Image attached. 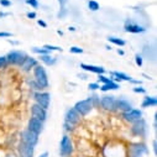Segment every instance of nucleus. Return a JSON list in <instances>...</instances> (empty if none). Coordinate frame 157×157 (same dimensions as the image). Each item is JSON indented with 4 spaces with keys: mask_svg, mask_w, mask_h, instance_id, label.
Returning <instances> with one entry per match:
<instances>
[{
    "mask_svg": "<svg viewBox=\"0 0 157 157\" xmlns=\"http://www.w3.org/2000/svg\"><path fill=\"white\" fill-rule=\"evenodd\" d=\"M135 63H136L137 67H142V64H144V57L140 53H136L135 55Z\"/></svg>",
    "mask_w": 157,
    "mask_h": 157,
    "instance_id": "32",
    "label": "nucleus"
},
{
    "mask_svg": "<svg viewBox=\"0 0 157 157\" xmlns=\"http://www.w3.org/2000/svg\"><path fill=\"white\" fill-rule=\"evenodd\" d=\"M115 104H116V98L113 95H104L100 97V106L106 110V111H115Z\"/></svg>",
    "mask_w": 157,
    "mask_h": 157,
    "instance_id": "13",
    "label": "nucleus"
},
{
    "mask_svg": "<svg viewBox=\"0 0 157 157\" xmlns=\"http://www.w3.org/2000/svg\"><path fill=\"white\" fill-rule=\"evenodd\" d=\"M117 55H120V56H124V55H125V52H124L123 50H120V48H119V50H117Z\"/></svg>",
    "mask_w": 157,
    "mask_h": 157,
    "instance_id": "47",
    "label": "nucleus"
},
{
    "mask_svg": "<svg viewBox=\"0 0 157 157\" xmlns=\"http://www.w3.org/2000/svg\"><path fill=\"white\" fill-rule=\"evenodd\" d=\"M79 77H82V79H87V77L84 74H79Z\"/></svg>",
    "mask_w": 157,
    "mask_h": 157,
    "instance_id": "50",
    "label": "nucleus"
},
{
    "mask_svg": "<svg viewBox=\"0 0 157 157\" xmlns=\"http://www.w3.org/2000/svg\"><path fill=\"white\" fill-rule=\"evenodd\" d=\"M73 109L79 114L81 116H87L92 110H93V104L90 101L89 98L87 99H83V100H79V101H77L73 106Z\"/></svg>",
    "mask_w": 157,
    "mask_h": 157,
    "instance_id": "7",
    "label": "nucleus"
},
{
    "mask_svg": "<svg viewBox=\"0 0 157 157\" xmlns=\"http://www.w3.org/2000/svg\"><path fill=\"white\" fill-rule=\"evenodd\" d=\"M152 147H153V152H155V155H157V141H156V140L152 141Z\"/></svg>",
    "mask_w": 157,
    "mask_h": 157,
    "instance_id": "44",
    "label": "nucleus"
},
{
    "mask_svg": "<svg viewBox=\"0 0 157 157\" xmlns=\"http://www.w3.org/2000/svg\"><path fill=\"white\" fill-rule=\"evenodd\" d=\"M69 52L73 53V55H81V53H83V48L78 47V46H72L69 48Z\"/></svg>",
    "mask_w": 157,
    "mask_h": 157,
    "instance_id": "33",
    "label": "nucleus"
},
{
    "mask_svg": "<svg viewBox=\"0 0 157 157\" xmlns=\"http://www.w3.org/2000/svg\"><path fill=\"white\" fill-rule=\"evenodd\" d=\"M17 152H19V157H33L35 147L20 141L17 145Z\"/></svg>",
    "mask_w": 157,
    "mask_h": 157,
    "instance_id": "15",
    "label": "nucleus"
},
{
    "mask_svg": "<svg viewBox=\"0 0 157 157\" xmlns=\"http://www.w3.org/2000/svg\"><path fill=\"white\" fill-rule=\"evenodd\" d=\"M27 55L22 51H17V50H14V51H10L5 58L9 63V66H16V67H21V64L24 63V61L26 59Z\"/></svg>",
    "mask_w": 157,
    "mask_h": 157,
    "instance_id": "5",
    "label": "nucleus"
},
{
    "mask_svg": "<svg viewBox=\"0 0 157 157\" xmlns=\"http://www.w3.org/2000/svg\"><path fill=\"white\" fill-rule=\"evenodd\" d=\"M38 157H48V152H44V153H41Z\"/></svg>",
    "mask_w": 157,
    "mask_h": 157,
    "instance_id": "48",
    "label": "nucleus"
},
{
    "mask_svg": "<svg viewBox=\"0 0 157 157\" xmlns=\"http://www.w3.org/2000/svg\"><path fill=\"white\" fill-rule=\"evenodd\" d=\"M31 116L45 123V120L47 119V110L35 103V104L31 105Z\"/></svg>",
    "mask_w": 157,
    "mask_h": 157,
    "instance_id": "16",
    "label": "nucleus"
},
{
    "mask_svg": "<svg viewBox=\"0 0 157 157\" xmlns=\"http://www.w3.org/2000/svg\"><path fill=\"white\" fill-rule=\"evenodd\" d=\"M26 16H27V19H36V17H37V15H36L35 11H29V13L26 14Z\"/></svg>",
    "mask_w": 157,
    "mask_h": 157,
    "instance_id": "41",
    "label": "nucleus"
},
{
    "mask_svg": "<svg viewBox=\"0 0 157 157\" xmlns=\"http://www.w3.org/2000/svg\"><path fill=\"white\" fill-rule=\"evenodd\" d=\"M67 2H68V0H58V3H59V5H61V8L64 6V5L67 4Z\"/></svg>",
    "mask_w": 157,
    "mask_h": 157,
    "instance_id": "45",
    "label": "nucleus"
},
{
    "mask_svg": "<svg viewBox=\"0 0 157 157\" xmlns=\"http://www.w3.org/2000/svg\"><path fill=\"white\" fill-rule=\"evenodd\" d=\"M20 141H22V142H25V144H29V145H31V146H33V147H36V145L38 144V135H36L35 132H32V131L25 129V130L21 132V135H20Z\"/></svg>",
    "mask_w": 157,
    "mask_h": 157,
    "instance_id": "11",
    "label": "nucleus"
},
{
    "mask_svg": "<svg viewBox=\"0 0 157 157\" xmlns=\"http://www.w3.org/2000/svg\"><path fill=\"white\" fill-rule=\"evenodd\" d=\"M33 100L37 105H40L44 109H48L50 108V103H51V95L48 92L45 90H40V92H35L33 93Z\"/></svg>",
    "mask_w": 157,
    "mask_h": 157,
    "instance_id": "6",
    "label": "nucleus"
},
{
    "mask_svg": "<svg viewBox=\"0 0 157 157\" xmlns=\"http://www.w3.org/2000/svg\"><path fill=\"white\" fill-rule=\"evenodd\" d=\"M88 8L92 11H98L100 9V5H99L98 2H95V0H89V2H88Z\"/></svg>",
    "mask_w": 157,
    "mask_h": 157,
    "instance_id": "27",
    "label": "nucleus"
},
{
    "mask_svg": "<svg viewBox=\"0 0 157 157\" xmlns=\"http://www.w3.org/2000/svg\"><path fill=\"white\" fill-rule=\"evenodd\" d=\"M25 2H26L27 5H30L33 9H37L38 5H40V4H38V0H25Z\"/></svg>",
    "mask_w": 157,
    "mask_h": 157,
    "instance_id": "34",
    "label": "nucleus"
},
{
    "mask_svg": "<svg viewBox=\"0 0 157 157\" xmlns=\"http://www.w3.org/2000/svg\"><path fill=\"white\" fill-rule=\"evenodd\" d=\"M134 106L132 104L124 99V98H120V99H116V104H115V111H120V113H125V111H129L131 110Z\"/></svg>",
    "mask_w": 157,
    "mask_h": 157,
    "instance_id": "17",
    "label": "nucleus"
},
{
    "mask_svg": "<svg viewBox=\"0 0 157 157\" xmlns=\"http://www.w3.org/2000/svg\"><path fill=\"white\" fill-rule=\"evenodd\" d=\"M57 33H58V35H61V36H62V35H63V32H62V31H59V30H58V31H57Z\"/></svg>",
    "mask_w": 157,
    "mask_h": 157,
    "instance_id": "51",
    "label": "nucleus"
},
{
    "mask_svg": "<svg viewBox=\"0 0 157 157\" xmlns=\"http://www.w3.org/2000/svg\"><path fill=\"white\" fill-rule=\"evenodd\" d=\"M74 152V145L68 135H63L59 142V155L61 157H69Z\"/></svg>",
    "mask_w": 157,
    "mask_h": 157,
    "instance_id": "4",
    "label": "nucleus"
},
{
    "mask_svg": "<svg viewBox=\"0 0 157 157\" xmlns=\"http://www.w3.org/2000/svg\"><path fill=\"white\" fill-rule=\"evenodd\" d=\"M148 148L145 142H131L126 150V157H146Z\"/></svg>",
    "mask_w": 157,
    "mask_h": 157,
    "instance_id": "1",
    "label": "nucleus"
},
{
    "mask_svg": "<svg viewBox=\"0 0 157 157\" xmlns=\"http://www.w3.org/2000/svg\"><path fill=\"white\" fill-rule=\"evenodd\" d=\"M157 105V99L156 97H150V95H146L141 103V108H153Z\"/></svg>",
    "mask_w": 157,
    "mask_h": 157,
    "instance_id": "22",
    "label": "nucleus"
},
{
    "mask_svg": "<svg viewBox=\"0 0 157 157\" xmlns=\"http://www.w3.org/2000/svg\"><path fill=\"white\" fill-rule=\"evenodd\" d=\"M89 99H90V101H92V104H93V108H99V106H100V97H99L98 94L93 93V94L89 97Z\"/></svg>",
    "mask_w": 157,
    "mask_h": 157,
    "instance_id": "26",
    "label": "nucleus"
},
{
    "mask_svg": "<svg viewBox=\"0 0 157 157\" xmlns=\"http://www.w3.org/2000/svg\"><path fill=\"white\" fill-rule=\"evenodd\" d=\"M30 88L31 89H33L35 92H40V90H44L42 89V87L40 86V84H38L35 79H32V81H30Z\"/></svg>",
    "mask_w": 157,
    "mask_h": 157,
    "instance_id": "28",
    "label": "nucleus"
},
{
    "mask_svg": "<svg viewBox=\"0 0 157 157\" xmlns=\"http://www.w3.org/2000/svg\"><path fill=\"white\" fill-rule=\"evenodd\" d=\"M121 117L126 121V123H135L137 120H140L142 117V110L140 109H136V108H132L131 110L129 111H125V113H121Z\"/></svg>",
    "mask_w": 157,
    "mask_h": 157,
    "instance_id": "9",
    "label": "nucleus"
},
{
    "mask_svg": "<svg viewBox=\"0 0 157 157\" xmlns=\"http://www.w3.org/2000/svg\"><path fill=\"white\" fill-rule=\"evenodd\" d=\"M0 5L4 8H9V6H11V2L10 0H0Z\"/></svg>",
    "mask_w": 157,
    "mask_h": 157,
    "instance_id": "40",
    "label": "nucleus"
},
{
    "mask_svg": "<svg viewBox=\"0 0 157 157\" xmlns=\"http://www.w3.org/2000/svg\"><path fill=\"white\" fill-rule=\"evenodd\" d=\"M130 130H131V134H132L135 137L145 139V137L147 136V131H148L146 120L144 119V117H141L140 120H137V121L132 123V124H131Z\"/></svg>",
    "mask_w": 157,
    "mask_h": 157,
    "instance_id": "3",
    "label": "nucleus"
},
{
    "mask_svg": "<svg viewBox=\"0 0 157 157\" xmlns=\"http://www.w3.org/2000/svg\"><path fill=\"white\" fill-rule=\"evenodd\" d=\"M124 30L129 33H144L146 31V27L140 24H136L132 19H126L124 22Z\"/></svg>",
    "mask_w": 157,
    "mask_h": 157,
    "instance_id": "8",
    "label": "nucleus"
},
{
    "mask_svg": "<svg viewBox=\"0 0 157 157\" xmlns=\"http://www.w3.org/2000/svg\"><path fill=\"white\" fill-rule=\"evenodd\" d=\"M81 68L86 72H90V73H95V74H104L105 69L103 67L99 66H94V64H87V63H81Z\"/></svg>",
    "mask_w": 157,
    "mask_h": 157,
    "instance_id": "19",
    "label": "nucleus"
},
{
    "mask_svg": "<svg viewBox=\"0 0 157 157\" xmlns=\"http://www.w3.org/2000/svg\"><path fill=\"white\" fill-rule=\"evenodd\" d=\"M99 88H100V86H99L98 82H94V83H89L88 84V89L89 90H98Z\"/></svg>",
    "mask_w": 157,
    "mask_h": 157,
    "instance_id": "38",
    "label": "nucleus"
},
{
    "mask_svg": "<svg viewBox=\"0 0 157 157\" xmlns=\"http://www.w3.org/2000/svg\"><path fill=\"white\" fill-rule=\"evenodd\" d=\"M40 61H41L42 63H45L46 66H53V64H56V62H57L56 57L51 56V53H48V55H41V56H40Z\"/></svg>",
    "mask_w": 157,
    "mask_h": 157,
    "instance_id": "24",
    "label": "nucleus"
},
{
    "mask_svg": "<svg viewBox=\"0 0 157 157\" xmlns=\"http://www.w3.org/2000/svg\"><path fill=\"white\" fill-rule=\"evenodd\" d=\"M67 13H68V11H67V9H66V8H64V6H62V8H61V10H59V13H58V15H57V16H58V17H59V19H63V17H66V15H67Z\"/></svg>",
    "mask_w": 157,
    "mask_h": 157,
    "instance_id": "39",
    "label": "nucleus"
},
{
    "mask_svg": "<svg viewBox=\"0 0 157 157\" xmlns=\"http://www.w3.org/2000/svg\"><path fill=\"white\" fill-rule=\"evenodd\" d=\"M0 37L8 38V37H11V33L10 32H5V31H0Z\"/></svg>",
    "mask_w": 157,
    "mask_h": 157,
    "instance_id": "42",
    "label": "nucleus"
},
{
    "mask_svg": "<svg viewBox=\"0 0 157 157\" xmlns=\"http://www.w3.org/2000/svg\"><path fill=\"white\" fill-rule=\"evenodd\" d=\"M119 84H117L116 82H114V81H111V82H109V83H105V84H103V86H100V92H109V90H117L119 89Z\"/></svg>",
    "mask_w": 157,
    "mask_h": 157,
    "instance_id": "23",
    "label": "nucleus"
},
{
    "mask_svg": "<svg viewBox=\"0 0 157 157\" xmlns=\"http://www.w3.org/2000/svg\"><path fill=\"white\" fill-rule=\"evenodd\" d=\"M121 147V146H120ZM119 146H113L111 144L105 146L103 150L104 157H126V151L121 152V148Z\"/></svg>",
    "mask_w": 157,
    "mask_h": 157,
    "instance_id": "10",
    "label": "nucleus"
},
{
    "mask_svg": "<svg viewBox=\"0 0 157 157\" xmlns=\"http://www.w3.org/2000/svg\"><path fill=\"white\" fill-rule=\"evenodd\" d=\"M132 92H134V93H137V94H146V89L142 88L141 86H137V87L132 88Z\"/></svg>",
    "mask_w": 157,
    "mask_h": 157,
    "instance_id": "37",
    "label": "nucleus"
},
{
    "mask_svg": "<svg viewBox=\"0 0 157 157\" xmlns=\"http://www.w3.org/2000/svg\"><path fill=\"white\" fill-rule=\"evenodd\" d=\"M110 75H111V79L115 82V81H119V82H131L132 78L129 77L128 74L123 73V72H117V71H113L110 72Z\"/></svg>",
    "mask_w": 157,
    "mask_h": 157,
    "instance_id": "20",
    "label": "nucleus"
},
{
    "mask_svg": "<svg viewBox=\"0 0 157 157\" xmlns=\"http://www.w3.org/2000/svg\"><path fill=\"white\" fill-rule=\"evenodd\" d=\"M108 41H109L110 44L117 46V47H123V46L126 45L125 40H123V38H120V37H115V36H109V37H108Z\"/></svg>",
    "mask_w": 157,
    "mask_h": 157,
    "instance_id": "25",
    "label": "nucleus"
},
{
    "mask_svg": "<svg viewBox=\"0 0 157 157\" xmlns=\"http://www.w3.org/2000/svg\"><path fill=\"white\" fill-rule=\"evenodd\" d=\"M111 81H113L111 78H108V77H105L104 74H98V83L105 84V83H109V82H111Z\"/></svg>",
    "mask_w": 157,
    "mask_h": 157,
    "instance_id": "30",
    "label": "nucleus"
},
{
    "mask_svg": "<svg viewBox=\"0 0 157 157\" xmlns=\"http://www.w3.org/2000/svg\"><path fill=\"white\" fill-rule=\"evenodd\" d=\"M32 73H33V79L42 87V89H47L50 86V82H48V75H47L46 69L42 66L37 64L32 69Z\"/></svg>",
    "mask_w": 157,
    "mask_h": 157,
    "instance_id": "2",
    "label": "nucleus"
},
{
    "mask_svg": "<svg viewBox=\"0 0 157 157\" xmlns=\"http://www.w3.org/2000/svg\"><path fill=\"white\" fill-rule=\"evenodd\" d=\"M10 15V13H2L0 11V17H5V16H9Z\"/></svg>",
    "mask_w": 157,
    "mask_h": 157,
    "instance_id": "46",
    "label": "nucleus"
},
{
    "mask_svg": "<svg viewBox=\"0 0 157 157\" xmlns=\"http://www.w3.org/2000/svg\"><path fill=\"white\" fill-rule=\"evenodd\" d=\"M9 42L13 44V45H17V44H19V42H16V41H11V40H9Z\"/></svg>",
    "mask_w": 157,
    "mask_h": 157,
    "instance_id": "49",
    "label": "nucleus"
},
{
    "mask_svg": "<svg viewBox=\"0 0 157 157\" xmlns=\"http://www.w3.org/2000/svg\"><path fill=\"white\" fill-rule=\"evenodd\" d=\"M8 66H9V63H8L6 58H5V56H2V57H0V69H4Z\"/></svg>",
    "mask_w": 157,
    "mask_h": 157,
    "instance_id": "35",
    "label": "nucleus"
},
{
    "mask_svg": "<svg viewBox=\"0 0 157 157\" xmlns=\"http://www.w3.org/2000/svg\"><path fill=\"white\" fill-rule=\"evenodd\" d=\"M32 52L33 53H37V55H48L50 52L47 50H45L44 47H32Z\"/></svg>",
    "mask_w": 157,
    "mask_h": 157,
    "instance_id": "29",
    "label": "nucleus"
},
{
    "mask_svg": "<svg viewBox=\"0 0 157 157\" xmlns=\"http://www.w3.org/2000/svg\"><path fill=\"white\" fill-rule=\"evenodd\" d=\"M81 120H82V116L78 114L73 108H69V109L66 111V114H64V121H66V123H69V124H72V125H74V126L79 125Z\"/></svg>",
    "mask_w": 157,
    "mask_h": 157,
    "instance_id": "12",
    "label": "nucleus"
},
{
    "mask_svg": "<svg viewBox=\"0 0 157 157\" xmlns=\"http://www.w3.org/2000/svg\"><path fill=\"white\" fill-rule=\"evenodd\" d=\"M45 50H47L48 52H52V51H57V52H62V48L58 47V46H53V45H45L44 46Z\"/></svg>",
    "mask_w": 157,
    "mask_h": 157,
    "instance_id": "31",
    "label": "nucleus"
},
{
    "mask_svg": "<svg viewBox=\"0 0 157 157\" xmlns=\"http://www.w3.org/2000/svg\"><path fill=\"white\" fill-rule=\"evenodd\" d=\"M63 128H64V130H66V131L73 132V131L75 130V128H77V126H74V125H72V124H69V123H66V121H64V125H63Z\"/></svg>",
    "mask_w": 157,
    "mask_h": 157,
    "instance_id": "36",
    "label": "nucleus"
},
{
    "mask_svg": "<svg viewBox=\"0 0 157 157\" xmlns=\"http://www.w3.org/2000/svg\"><path fill=\"white\" fill-rule=\"evenodd\" d=\"M27 130L35 132L36 135H40L44 131V121L36 119V117H30L27 121Z\"/></svg>",
    "mask_w": 157,
    "mask_h": 157,
    "instance_id": "14",
    "label": "nucleus"
},
{
    "mask_svg": "<svg viewBox=\"0 0 157 157\" xmlns=\"http://www.w3.org/2000/svg\"><path fill=\"white\" fill-rule=\"evenodd\" d=\"M37 24L40 25V26H42L44 29H46V27H47V24H46L44 20H41V19H38V20H37Z\"/></svg>",
    "mask_w": 157,
    "mask_h": 157,
    "instance_id": "43",
    "label": "nucleus"
},
{
    "mask_svg": "<svg viewBox=\"0 0 157 157\" xmlns=\"http://www.w3.org/2000/svg\"><path fill=\"white\" fill-rule=\"evenodd\" d=\"M141 56L145 57L148 61L155 62V59H156V50H155V47L153 46H150V45H145L144 48H142Z\"/></svg>",
    "mask_w": 157,
    "mask_h": 157,
    "instance_id": "18",
    "label": "nucleus"
},
{
    "mask_svg": "<svg viewBox=\"0 0 157 157\" xmlns=\"http://www.w3.org/2000/svg\"><path fill=\"white\" fill-rule=\"evenodd\" d=\"M38 64V62H37V59H35L33 57H30V56H27L26 57V59L24 61V63L21 64V69H24L25 72H30L31 69H33Z\"/></svg>",
    "mask_w": 157,
    "mask_h": 157,
    "instance_id": "21",
    "label": "nucleus"
}]
</instances>
